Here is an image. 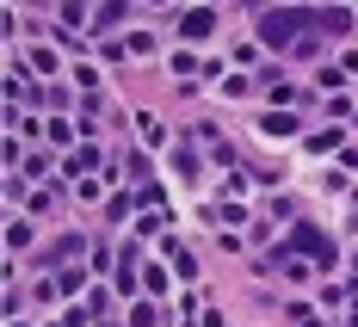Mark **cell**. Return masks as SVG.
<instances>
[{
    "instance_id": "6",
    "label": "cell",
    "mask_w": 358,
    "mask_h": 327,
    "mask_svg": "<svg viewBox=\"0 0 358 327\" xmlns=\"http://www.w3.org/2000/svg\"><path fill=\"white\" fill-rule=\"evenodd\" d=\"M327 148H340V130H322V136H309V154H327Z\"/></svg>"
},
{
    "instance_id": "2",
    "label": "cell",
    "mask_w": 358,
    "mask_h": 327,
    "mask_svg": "<svg viewBox=\"0 0 358 327\" xmlns=\"http://www.w3.org/2000/svg\"><path fill=\"white\" fill-rule=\"evenodd\" d=\"M290 254H296V259L309 254L315 266H334V241H327L322 228H309V222H296V228H290Z\"/></svg>"
},
{
    "instance_id": "10",
    "label": "cell",
    "mask_w": 358,
    "mask_h": 327,
    "mask_svg": "<svg viewBox=\"0 0 358 327\" xmlns=\"http://www.w3.org/2000/svg\"><path fill=\"white\" fill-rule=\"evenodd\" d=\"M99 327H111V321H99Z\"/></svg>"
},
{
    "instance_id": "9",
    "label": "cell",
    "mask_w": 358,
    "mask_h": 327,
    "mask_svg": "<svg viewBox=\"0 0 358 327\" xmlns=\"http://www.w3.org/2000/svg\"><path fill=\"white\" fill-rule=\"evenodd\" d=\"M315 19H322L327 31H346V25H352V13H340V6H334V13H315Z\"/></svg>"
},
{
    "instance_id": "8",
    "label": "cell",
    "mask_w": 358,
    "mask_h": 327,
    "mask_svg": "<svg viewBox=\"0 0 358 327\" xmlns=\"http://www.w3.org/2000/svg\"><path fill=\"white\" fill-rule=\"evenodd\" d=\"M6 247H31V222H13L6 228Z\"/></svg>"
},
{
    "instance_id": "5",
    "label": "cell",
    "mask_w": 358,
    "mask_h": 327,
    "mask_svg": "<svg viewBox=\"0 0 358 327\" xmlns=\"http://www.w3.org/2000/svg\"><path fill=\"white\" fill-rule=\"evenodd\" d=\"M69 167H74V173H87V167H99V148H74V154H69Z\"/></svg>"
},
{
    "instance_id": "3",
    "label": "cell",
    "mask_w": 358,
    "mask_h": 327,
    "mask_svg": "<svg viewBox=\"0 0 358 327\" xmlns=\"http://www.w3.org/2000/svg\"><path fill=\"white\" fill-rule=\"evenodd\" d=\"M179 31L192 37V43H204V37L216 31V13H210V6H198V13H179Z\"/></svg>"
},
{
    "instance_id": "4",
    "label": "cell",
    "mask_w": 358,
    "mask_h": 327,
    "mask_svg": "<svg viewBox=\"0 0 358 327\" xmlns=\"http://www.w3.org/2000/svg\"><path fill=\"white\" fill-rule=\"evenodd\" d=\"M266 130H272V136H290V130H296V117H290V111H266Z\"/></svg>"
},
{
    "instance_id": "1",
    "label": "cell",
    "mask_w": 358,
    "mask_h": 327,
    "mask_svg": "<svg viewBox=\"0 0 358 327\" xmlns=\"http://www.w3.org/2000/svg\"><path fill=\"white\" fill-rule=\"evenodd\" d=\"M309 13H259V43H278L296 56H315V37H309Z\"/></svg>"
},
{
    "instance_id": "7",
    "label": "cell",
    "mask_w": 358,
    "mask_h": 327,
    "mask_svg": "<svg viewBox=\"0 0 358 327\" xmlns=\"http://www.w3.org/2000/svg\"><path fill=\"white\" fill-rule=\"evenodd\" d=\"M130 327H161V315H155V303H136V315H130Z\"/></svg>"
}]
</instances>
